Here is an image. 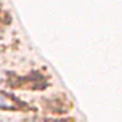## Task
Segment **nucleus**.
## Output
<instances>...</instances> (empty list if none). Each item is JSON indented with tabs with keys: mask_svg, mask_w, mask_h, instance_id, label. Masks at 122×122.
Instances as JSON below:
<instances>
[{
	"mask_svg": "<svg viewBox=\"0 0 122 122\" xmlns=\"http://www.w3.org/2000/svg\"><path fill=\"white\" fill-rule=\"evenodd\" d=\"M18 103L13 100L10 95L0 92V109H18Z\"/></svg>",
	"mask_w": 122,
	"mask_h": 122,
	"instance_id": "f257e3e1",
	"label": "nucleus"
}]
</instances>
